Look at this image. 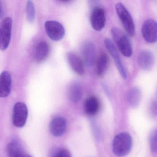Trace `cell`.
<instances>
[{
  "label": "cell",
  "mask_w": 157,
  "mask_h": 157,
  "mask_svg": "<svg viewBox=\"0 0 157 157\" xmlns=\"http://www.w3.org/2000/svg\"><path fill=\"white\" fill-rule=\"evenodd\" d=\"M132 137L129 133L123 132L115 136L113 142V150L114 153L118 157L127 155L132 148Z\"/></svg>",
  "instance_id": "6da1fadb"
},
{
  "label": "cell",
  "mask_w": 157,
  "mask_h": 157,
  "mask_svg": "<svg viewBox=\"0 0 157 157\" xmlns=\"http://www.w3.org/2000/svg\"><path fill=\"white\" fill-rule=\"evenodd\" d=\"M113 39L122 55L129 57L133 54V48L129 38L122 30L117 27L111 29Z\"/></svg>",
  "instance_id": "7a4b0ae2"
},
{
  "label": "cell",
  "mask_w": 157,
  "mask_h": 157,
  "mask_svg": "<svg viewBox=\"0 0 157 157\" xmlns=\"http://www.w3.org/2000/svg\"><path fill=\"white\" fill-rule=\"evenodd\" d=\"M115 10L117 16L127 33L130 36H134L135 34V25L129 12L121 3L116 4Z\"/></svg>",
  "instance_id": "3957f363"
},
{
  "label": "cell",
  "mask_w": 157,
  "mask_h": 157,
  "mask_svg": "<svg viewBox=\"0 0 157 157\" xmlns=\"http://www.w3.org/2000/svg\"><path fill=\"white\" fill-rule=\"evenodd\" d=\"M13 20L10 17H7L2 20L0 24V49L6 50L10 42L11 37Z\"/></svg>",
  "instance_id": "277c9868"
},
{
  "label": "cell",
  "mask_w": 157,
  "mask_h": 157,
  "mask_svg": "<svg viewBox=\"0 0 157 157\" xmlns=\"http://www.w3.org/2000/svg\"><path fill=\"white\" fill-rule=\"evenodd\" d=\"M28 114V109L26 105L21 102L16 103L13 111V124L17 127H23L27 121Z\"/></svg>",
  "instance_id": "5b68a950"
},
{
  "label": "cell",
  "mask_w": 157,
  "mask_h": 157,
  "mask_svg": "<svg viewBox=\"0 0 157 157\" xmlns=\"http://www.w3.org/2000/svg\"><path fill=\"white\" fill-rule=\"evenodd\" d=\"M45 28L48 37L54 41L61 40L65 34L64 26L59 22L49 21L45 23Z\"/></svg>",
  "instance_id": "8992f818"
},
{
  "label": "cell",
  "mask_w": 157,
  "mask_h": 157,
  "mask_svg": "<svg viewBox=\"0 0 157 157\" xmlns=\"http://www.w3.org/2000/svg\"><path fill=\"white\" fill-rule=\"evenodd\" d=\"M104 44L105 48L110 53L112 57L113 58L116 66L121 77L124 79L127 78V71L123 65L121 58L117 52L116 47L112 40L109 38H105L104 40Z\"/></svg>",
  "instance_id": "52a82bcc"
},
{
  "label": "cell",
  "mask_w": 157,
  "mask_h": 157,
  "mask_svg": "<svg viewBox=\"0 0 157 157\" xmlns=\"http://www.w3.org/2000/svg\"><path fill=\"white\" fill-rule=\"evenodd\" d=\"M157 23L152 19H147L143 22L141 27V33L144 40L149 44L157 41Z\"/></svg>",
  "instance_id": "ba28073f"
},
{
  "label": "cell",
  "mask_w": 157,
  "mask_h": 157,
  "mask_svg": "<svg viewBox=\"0 0 157 157\" xmlns=\"http://www.w3.org/2000/svg\"><path fill=\"white\" fill-rule=\"evenodd\" d=\"M90 23L95 31H101L104 28L106 21L105 12L103 8L95 7L91 13Z\"/></svg>",
  "instance_id": "9c48e42d"
},
{
  "label": "cell",
  "mask_w": 157,
  "mask_h": 157,
  "mask_svg": "<svg viewBox=\"0 0 157 157\" xmlns=\"http://www.w3.org/2000/svg\"><path fill=\"white\" fill-rule=\"evenodd\" d=\"M81 53L86 66L91 67L95 62L96 48L93 42L86 41L81 46Z\"/></svg>",
  "instance_id": "30bf717a"
},
{
  "label": "cell",
  "mask_w": 157,
  "mask_h": 157,
  "mask_svg": "<svg viewBox=\"0 0 157 157\" xmlns=\"http://www.w3.org/2000/svg\"><path fill=\"white\" fill-rule=\"evenodd\" d=\"M67 128L66 119L62 117L57 116L51 120L49 125V130L53 136L59 137L64 135Z\"/></svg>",
  "instance_id": "8fae6325"
},
{
  "label": "cell",
  "mask_w": 157,
  "mask_h": 157,
  "mask_svg": "<svg viewBox=\"0 0 157 157\" xmlns=\"http://www.w3.org/2000/svg\"><path fill=\"white\" fill-rule=\"evenodd\" d=\"M137 63L142 69L145 71L151 70L155 62L154 55L147 50H142L137 57Z\"/></svg>",
  "instance_id": "7c38bea8"
},
{
  "label": "cell",
  "mask_w": 157,
  "mask_h": 157,
  "mask_svg": "<svg viewBox=\"0 0 157 157\" xmlns=\"http://www.w3.org/2000/svg\"><path fill=\"white\" fill-rule=\"evenodd\" d=\"M12 78L8 71H3L0 74V98L8 97L11 90Z\"/></svg>",
  "instance_id": "4fadbf2b"
},
{
  "label": "cell",
  "mask_w": 157,
  "mask_h": 157,
  "mask_svg": "<svg viewBox=\"0 0 157 157\" xmlns=\"http://www.w3.org/2000/svg\"><path fill=\"white\" fill-rule=\"evenodd\" d=\"M67 59L70 66L75 73L79 75L84 74L83 61L77 54L73 52H69L67 55Z\"/></svg>",
  "instance_id": "5bb4252c"
},
{
  "label": "cell",
  "mask_w": 157,
  "mask_h": 157,
  "mask_svg": "<svg viewBox=\"0 0 157 157\" xmlns=\"http://www.w3.org/2000/svg\"><path fill=\"white\" fill-rule=\"evenodd\" d=\"M83 89L81 84L77 81L72 82L69 86L68 96L71 101L77 103L81 100Z\"/></svg>",
  "instance_id": "9a60e30c"
},
{
  "label": "cell",
  "mask_w": 157,
  "mask_h": 157,
  "mask_svg": "<svg viewBox=\"0 0 157 157\" xmlns=\"http://www.w3.org/2000/svg\"><path fill=\"white\" fill-rule=\"evenodd\" d=\"M100 102L96 96H91L85 100L83 105L84 112L89 116H94L98 113L100 109Z\"/></svg>",
  "instance_id": "2e32d148"
},
{
  "label": "cell",
  "mask_w": 157,
  "mask_h": 157,
  "mask_svg": "<svg viewBox=\"0 0 157 157\" xmlns=\"http://www.w3.org/2000/svg\"><path fill=\"white\" fill-rule=\"evenodd\" d=\"M50 46L46 41H41L36 44L34 52L35 59L38 62L45 60L50 53Z\"/></svg>",
  "instance_id": "e0dca14e"
},
{
  "label": "cell",
  "mask_w": 157,
  "mask_h": 157,
  "mask_svg": "<svg viewBox=\"0 0 157 157\" xmlns=\"http://www.w3.org/2000/svg\"><path fill=\"white\" fill-rule=\"evenodd\" d=\"M141 99V91L137 87H133L128 91L126 100L127 102L131 107L133 108L137 107L140 103Z\"/></svg>",
  "instance_id": "ac0fdd59"
},
{
  "label": "cell",
  "mask_w": 157,
  "mask_h": 157,
  "mask_svg": "<svg viewBox=\"0 0 157 157\" xmlns=\"http://www.w3.org/2000/svg\"><path fill=\"white\" fill-rule=\"evenodd\" d=\"M109 63V58L107 54L101 53L96 60V72L97 76L101 77L105 74L108 69Z\"/></svg>",
  "instance_id": "d6986e66"
},
{
  "label": "cell",
  "mask_w": 157,
  "mask_h": 157,
  "mask_svg": "<svg viewBox=\"0 0 157 157\" xmlns=\"http://www.w3.org/2000/svg\"><path fill=\"white\" fill-rule=\"evenodd\" d=\"M7 150L9 157H24L25 154L22 148L17 141L10 142L7 146Z\"/></svg>",
  "instance_id": "ffe728a7"
},
{
  "label": "cell",
  "mask_w": 157,
  "mask_h": 157,
  "mask_svg": "<svg viewBox=\"0 0 157 157\" xmlns=\"http://www.w3.org/2000/svg\"><path fill=\"white\" fill-rule=\"evenodd\" d=\"M26 16L28 21L33 23L35 18V9L33 2L29 1L27 2L26 7Z\"/></svg>",
  "instance_id": "44dd1931"
},
{
  "label": "cell",
  "mask_w": 157,
  "mask_h": 157,
  "mask_svg": "<svg viewBox=\"0 0 157 157\" xmlns=\"http://www.w3.org/2000/svg\"><path fill=\"white\" fill-rule=\"evenodd\" d=\"M157 132L156 129L152 130L150 134L149 141L151 150L153 152H157Z\"/></svg>",
  "instance_id": "7402d4cb"
},
{
  "label": "cell",
  "mask_w": 157,
  "mask_h": 157,
  "mask_svg": "<svg viewBox=\"0 0 157 157\" xmlns=\"http://www.w3.org/2000/svg\"><path fill=\"white\" fill-rule=\"evenodd\" d=\"M52 157H71V155L68 150L62 148L57 150Z\"/></svg>",
  "instance_id": "603a6c76"
},
{
  "label": "cell",
  "mask_w": 157,
  "mask_h": 157,
  "mask_svg": "<svg viewBox=\"0 0 157 157\" xmlns=\"http://www.w3.org/2000/svg\"><path fill=\"white\" fill-rule=\"evenodd\" d=\"M150 113L152 116H156L157 115V103L155 101H153L150 105Z\"/></svg>",
  "instance_id": "cb8c5ba5"
},
{
  "label": "cell",
  "mask_w": 157,
  "mask_h": 157,
  "mask_svg": "<svg viewBox=\"0 0 157 157\" xmlns=\"http://www.w3.org/2000/svg\"><path fill=\"white\" fill-rule=\"evenodd\" d=\"M2 15H3V7H2L1 2L0 1V18L2 17Z\"/></svg>",
  "instance_id": "d4e9b609"
},
{
  "label": "cell",
  "mask_w": 157,
  "mask_h": 157,
  "mask_svg": "<svg viewBox=\"0 0 157 157\" xmlns=\"http://www.w3.org/2000/svg\"><path fill=\"white\" fill-rule=\"evenodd\" d=\"M24 157H33L32 156H31L30 155H29V154H26L25 153V156H24Z\"/></svg>",
  "instance_id": "484cf974"
}]
</instances>
